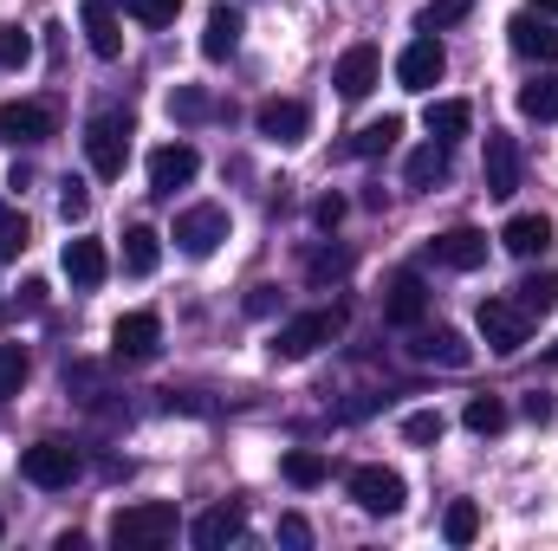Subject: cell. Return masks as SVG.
Wrapping results in <instances>:
<instances>
[{
	"mask_svg": "<svg viewBox=\"0 0 558 551\" xmlns=\"http://www.w3.org/2000/svg\"><path fill=\"white\" fill-rule=\"evenodd\" d=\"M195 175H202L195 143H162V149L149 156V195H175V188H189Z\"/></svg>",
	"mask_w": 558,
	"mask_h": 551,
	"instance_id": "cell-11",
	"label": "cell"
},
{
	"mask_svg": "<svg viewBox=\"0 0 558 551\" xmlns=\"http://www.w3.org/2000/svg\"><path fill=\"white\" fill-rule=\"evenodd\" d=\"M377 78H384V52H377V46H351V52L338 59V72H331L338 98H371Z\"/></svg>",
	"mask_w": 558,
	"mask_h": 551,
	"instance_id": "cell-16",
	"label": "cell"
},
{
	"mask_svg": "<svg viewBox=\"0 0 558 551\" xmlns=\"http://www.w3.org/2000/svg\"><path fill=\"white\" fill-rule=\"evenodd\" d=\"M553 241H558L553 215H513V221L500 228V247H507V254H520V260H539Z\"/></svg>",
	"mask_w": 558,
	"mask_h": 551,
	"instance_id": "cell-21",
	"label": "cell"
},
{
	"mask_svg": "<svg viewBox=\"0 0 558 551\" xmlns=\"http://www.w3.org/2000/svg\"><path fill=\"white\" fill-rule=\"evenodd\" d=\"M441 409H416V415H403V441H416V448H428V441H441Z\"/></svg>",
	"mask_w": 558,
	"mask_h": 551,
	"instance_id": "cell-40",
	"label": "cell"
},
{
	"mask_svg": "<svg viewBox=\"0 0 558 551\" xmlns=\"http://www.w3.org/2000/svg\"><path fill=\"white\" fill-rule=\"evenodd\" d=\"M33 247V228H26V215L13 208V201H0V260H20Z\"/></svg>",
	"mask_w": 558,
	"mask_h": 551,
	"instance_id": "cell-32",
	"label": "cell"
},
{
	"mask_svg": "<svg viewBox=\"0 0 558 551\" xmlns=\"http://www.w3.org/2000/svg\"><path fill=\"white\" fill-rule=\"evenodd\" d=\"M175 506L169 500H137V506H124L118 519H111V546L118 551H156L175 539Z\"/></svg>",
	"mask_w": 558,
	"mask_h": 551,
	"instance_id": "cell-1",
	"label": "cell"
},
{
	"mask_svg": "<svg viewBox=\"0 0 558 551\" xmlns=\"http://www.w3.org/2000/svg\"><path fill=\"white\" fill-rule=\"evenodd\" d=\"M533 13H546V20H558V0H533Z\"/></svg>",
	"mask_w": 558,
	"mask_h": 551,
	"instance_id": "cell-47",
	"label": "cell"
},
{
	"mask_svg": "<svg viewBox=\"0 0 558 551\" xmlns=\"http://www.w3.org/2000/svg\"><path fill=\"white\" fill-rule=\"evenodd\" d=\"M344 273H351V254H344V247H312V254H305V279H312V285L344 279Z\"/></svg>",
	"mask_w": 558,
	"mask_h": 551,
	"instance_id": "cell-37",
	"label": "cell"
},
{
	"mask_svg": "<svg viewBox=\"0 0 558 551\" xmlns=\"http://www.w3.org/2000/svg\"><path fill=\"white\" fill-rule=\"evenodd\" d=\"M0 137L7 143L59 137V111H52V105H33V98H7V105H0Z\"/></svg>",
	"mask_w": 558,
	"mask_h": 551,
	"instance_id": "cell-10",
	"label": "cell"
},
{
	"mask_svg": "<svg viewBox=\"0 0 558 551\" xmlns=\"http://www.w3.org/2000/svg\"><path fill=\"white\" fill-rule=\"evenodd\" d=\"M428 254H435V267H448V273H474V267H487V234H481V228H448V234L428 241Z\"/></svg>",
	"mask_w": 558,
	"mask_h": 551,
	"instance_id": "cell-13",
	"label": "cell"
},
{
	"mask_svg": "<svg viewBox=\"0 0 558 551\" xmlns=\"http://www.w3.org/2000/svg\"><path fill=\"white\" fill-rule=\"evenodd\" d=\"M241 33H247V20H241V7H228V0H215V7H208V26H202V52H208V59H234V46H241Z\"/></svg>",
	"mask_w": 558,
	"mask_h": 551,
	"instance_id": "cell-22",
	"label": "cell"
},
{
	"mask_svg": "<svg viewBox=\"0 0 558 551\" xmlns=\"http://www.w3.org/2000/svg\"><path fill=\"white\" fill-rule=\"evenodd\" d=\"M507 33H513V52L520 59H539V65L558 59V20H546V13H513Z\"/></svg>",
	"mask_w": 558,
	"mask_h": 551,
	"instance_id": "cell-19",
	"label": "cell"
},
{
	"mask_svg": "<svg viewBox=\"0 0 558 551\" xmlns=\"http://www.w3.org/2000/svg\"><path fill=\"white\" fill-rule=\"evenodd\" d=\"M520 111H526L533 124H553L558 118V72H539L533 85H520Z\"/></svg>",
	"mask_w": 558,
	"mask_h": 551,
	"instance_id": "cell-28",
	"label": "cell"
},
{
	"mask_svg": "<svg viewBox=\"0 0 558 551\" xmlns=\"http://www.w3.org/2000/svg\"><path fill=\"white\" fill-rule=\"evenodd\" d=\"M468 13H474V0H428L416 13V26L422 33H448V26H461Z\"/></svg>",
	"mask_w": 558,
	"mask_h": 551,
	"instance_id": "cell-36",
	"label": "cell"
},
{
	"mask_svg": "<svg viewBox=\"0 0 558 551\" xmlns=\"http://www.w3.org/2000/svg\"><path fill=\"white\" fill-rule=\"evenodd\" d=\"M105 273H111V260H105V247H98V241H65V279H72L78 292L105 285Z\"/></svg>",
	"mask_w": 558,
	"mask_h": 551,
	"instance_id": "cell-23",
	"label": "cell"
},
{
	"mask_svg": "<svg viewBox=\"0 0 558 551\" xmlns=\"http://www.w3.org/2000/svg\"><path fill=\"white\" fill-rule=\"evenodd\" d=\"M474 325H481V338H487V351H494V357H520V351H526V338H533V318H526L513 298H481Z\"/></svg>",
	"mask_w": 558,
	"mask_h": 551,
	"instance_id": "cell-5",
	"label": "cell"
},
{
	"mask_svg": "<svg viewBox=\"0 0 558 551\" xmlns=\"http://www.w3.org/2000/svg\"><path fill=\"white\" fill-rule=\"evenodd\" d=\"M241 532H247V506H241V500H221V506H208V513H202V519L189 526V539H195L202 551L234 546Z\"/></svg>",
	"mask_w": 558,
	"mask_h": 551,
	"instance_id": "cell-17",
	"label": "cell"
},
{
	"mask_svg": "<svg viewBox=\"0 0 558 551\" xmlns=\"http://www.w3.org/2000/svg\"><path fill=\"white\" fill-rule=\"evenodd\" d=\"M422 318H428V285H422L416 273H397L390 279V292H384V325L416 331Z\"/></svg>",
	"mask_w": 558,
	"mask_h": 551,
	"instance_id": "cell-18",
	"label": "cell"
},
{
	"mask_svg": "<svg viewBox=\"0 0 558 551\" xmlns=\"http://www.w3.org/2000/svg\"><path fill=\"white\" fill-rule=\"evenodd\" d=\"M441 72H448V52H441V39L435 33H422L403 46V59H397V85L403 91H435L441 85Z\"/></svg>",
	"mask_w": 558,
	"mask_h": 551,
	"instance_id": "cell-8",
	"label": "cell"
},
{
	"mask_svg": "<svg viewBox=\"0 0 558 551\" xmlns=\"http://www.w3.org/2000/svg\"><path fill=\"white\" fill-rule=\"evenodd\" d=\"M254 131L267 143H279V149H292V143H305V131H312V111H305L299 98H267V105L254 111Z\"/></svg>",
	"mask_w": 558,
	"mask_h": 551,
	"instance_id": "cell-12",
	"label": "cell"
},
{
	"mask_svg": "<svg viewBox=\"0 0 558 551\" xmlns=\"http://www.w3.org/2000/svg\"><path fill=\"white\" fill-rule=\"evenodd\" d=\"M189 260H208L221 241H228V208H215V201H202V208H182L175 215V234H169Z\"/></svg>",
	"mask_w": 558,
	"mask_h": 551,
	"instance_id": "cell-7",
	"label": "cell"
},
{
	"mask_svg": "<svg viewBox=\"0 0 558 551\" xmlns=\"http://www.w3.org/2000/svg\"><path fill=\"white\" fill-rule=\"evenodd\" d=\"M331 338H344V311H338V305L299 311V318H286V325L274 331V357L299 364V357H312V351H318V344H331Z\"/></svg>",
	"mask_w": 558,
	"mask_h": 551,
	"instance_id": "cell-2",
	"label": "cell"
},
{
	"mask_svg": "<svg viewBox=\"0 0 558 551\" xmlns=\"http://www.w3.org/2000/svg\"><path fill=\"white\" fill-rule=\"evenodd\" d=\"M274 305H279V285H254V292H247V311H254V318H267Z\"/></svg>",
	"mask_w": 558,
	"mask_h": 551,
	"instance_id": "cell-45",
	"label": "cell"
},
{
	"mask_svg": "<svg viewBox=\"0 0 558 551\" xmlns=\"http://www.w3.org/2000/svg\"><path fill=\"white\" fill-rule=\"evenodd\" d=\"M553 364H558V344H553Z\"/></svg>",
	"mask_w": 558,
	"mask_h": 551,
	"instance_id": "cell-48",
	"label": "cell"
},
{
	"mask_svg": "<svg viewBox=\"0 0 558 551\" xmlns=\"http://www.w3.org/2000/svg\"><path fill=\"white\" fill-rule=\"evenodd\" d=\"M124 7H131L137 26H169V20L182 13V0H124Z\"/></svg>",
	"mask_w": 558,
	"mask_h": 551,
	"instance_id": "cell-41",
	"label": "cell"
},
{
	"mask_svg": "<svg viewBox=\"0 0 558 551\" xmlns=\"http://www.w3.org/2000/svg\"><path fill=\"white\" fill-rule=\"evenodd\" d=\"M410 357H416V364H441V370H468V364H474V344H468L461 331H448V325H435V331L416 325Z\"/></svg>",
	"mask_w": 558,
	"mask_h": 551,
	"instance_id": "cell-14",
	"label": "cell"
},
{
	"mask_svg": "<svg viewBox=\"0 0 558 551\" xmlns=\"http://www.w3.org/2000/svg\"><path fill=\"white\" fill-rule=\"evenodd\" d=\"M481 175H487V195H494V201H507V195L520 188V143L507 137V131H487V156H481Z\"/></svg>",
	"mask_w": 558,
	"mask_h": 551,
	"instance_id": "cell-15",
	"label": "cell"
},
{
	"mask_svg": "<svg viewBox=\"0 0 558 551\" xmlns=\"http://www.w3.org/2000/svg\"><path fill=\"white\" fill-rule=\"evenodd\" d=\"M20 305H26V311H39V305H46V285H39V279H26V285H20Z\"/></svg>",
	"mask_w": 558,
	"mask_h": 551,
	"instance_id": "cell-46",
	"label": "cell"
},
{
	"mask_svg": "<svg viewBox=\"0 0 558 551\" xmlns=\"http://www.w3.org/2000/svg\"><path fill=\"white\" fill-rule=\"evenodd\" d=\"M513 305H520L526 318H546V311H558V273H526L520 285H513Z\"/></svg>",
	"mask_w": 558,
	"mask_h": 551,
	"instance_id": "cell-26",
	"label": "cell"
},
{
	"mask_svg": "<svg viewBox=\"0 0 558 551\" xmlns=\"http://www.w3.org/2000/svg\"><path fill=\"white\" fill-rule=\"evenodd\" d=\"M33 65V39L20 26H0V72H26Z\"/></svg>",
	"mask_w": 558,
	"mask_h": 551,
	"instance_id": "cell-38",
	"label": "cell"
},
{
	"mask_svg": "<svg viewBox=\"0 0 558 551\" xmlns=\"http://www.w3.org/2000/svg\"><path fill=\"white\" fill-rule=\"evenodd\" d=\"M78 20H85V46H92L98 59H118V52H124L118 0H78Z\"/></svg>",
	"mask_w": 558,
	"mask_h": 551,
	"instance_id": "cell-20",
	"label": "cell"
},
{
	"mask_svg": "<svg viewBox=\"0 0 558 551\" xmlns=\"http://www.w3.org/2000/svg\"><path fill=\"white\" fill-rule=\"evenodd\" d=\"M59 215H65V228L92 215V188H85L78 175H65V182H59Z\"/></svg>",
	"mask_w": 558,
	"mask_h": 551,
	"instance_id": "cell-39",
	"label": "cell"
},
{
	"mask_svg": "<svg viewBox=\"0 0 558 551\" xmlns=\"http://www.w3.org/2000/svg\"><path fill=\"white\" fill-rule=\"evenodd\" d=\"M474 532H481V506H474V500H454V506L441 513V539H448V546H474Z\"/></svg>",
	"mask_w": 558,
	"mask_h": 551,
	"instance_id": "cell-31",
	"label": "cell"
},
{
	"mask_svg": "<svg viewBox=\"0 0 558 551\" xmlns=\"http://www.w3.org/2000/svg\"><path fill=\"white\" fill-rule=\"evenodd\" d=\"M325 474H331L325 454H312V448H292V454H286V480H292V487H325Z\"/></svg>",
	"mask_w": 558,
	"mask_h": 551,
	"instance_id": "cell-34",
	"label": "cell"
},
{
	"mask_svg": "<svg viewBox=\"0 0 558 551\" xmlns=\"http://www.w3.org/2000/svg\"><path fill=\"white\" fill-rule=\"evenodd\" d=\"M422 124H428V137H435V143H454V137H468V131H474V105H461V98H435Z\"/></svg>",
	"mask_w": 558,
	"mask_h": 551,
	"instance_id": "cell-24",
	"label": "cell"
},
{
	"mask_svg": "<svg viewBox=\"0 0 558 551\" xmlns=\"http://www.w3.org/2000/svg\"><path fill=\"white\" fill-rule=\"evenodd\" d=\"M344 493L364 506V513H377V519H390V513H403V500H410V487H403V474L397 467H351L344 474Z\"/></svg>",
	"mask_w": 558,
	"mask_h": 551,
	"instance_id": "cell-6",
	"label": "cell"
},
{
	"mask_svg": "<svg viewBox=\"0 0 558 551\" xmlns=\"http://www.w3.org/2000/svg\"><path fill=\"white\" fill-rule=\"evenodd\" d=\"M78 467H85V461H78V448H72V441H59V434L33 441V448L20 454V474H26L39 493H65V487L78 480Z\"/></svg>",
	"mask_w": 558,
	"mask_h": 551,
	"instance_id": "cell-4",
	"label": "cell"
},
{
	"mask_svg": "<svg viewBox=\"0 0 558 551\" xmlns=\"http://www.w3.org/2000/svg\"><path fill=\"white\" fill-rule=\"evenodd\" d=\"M26 377H33L26 344H0V403H7V396H20V390H26Z\"/></svg>",
	"mask_w": 558,
	"mask_h": 551,
	"instance_id": "cell-33",
	"label": "cell"
},
{
	"mask_svg": "<svg viewBox=\"0 0 558 551\" xmlns=\"http://www.w3.org/2000/svg\"><path fill=\"white\" fill-rule=\"evenodd\" d=\"M111 351H118V364H149L162 351V318L156 311H124L111 325Z\"/></svg>",
	"mask_w": 558,
	"mask_h": 551,
	"instance_id": "cell-9",
	"label": "cell"
},
{
	"mask_svg": "<svg viewBox=\"0 0 558 551\" xmlns=\"http://www.w3.org/2000/svg\"><path fill=\"white\" fill-rule=\"evenodd\" d=\"M85 162H92L98 182H118L124 175V162H131V118L124 111H105V118L85 124Z\"/></svg>",
	"mask_w": 558,
	"mask_h": 551,
	"instance_id": "cell-3",
	"label": "cell"
},
{
	"mask_svg": "<svg viewBox=\"0 0 558 551\" xmlns=\"http://www.w3.org/2000/svg\"><path fill=\"white\" fill-rule=\"evenodd\" d=\"M403 182H410V188H435V182H448V143H422L416 156H410V162H403Z\"/></svg>",
	"mask_w": 558,
	"mask_h": 551,
	"instance_id": "cell-25",
	"label": "cell"
},
{
	"mask_svg": "<svg viewBox=\"0 0 558 551\" xmlns=\"http://www.w3.org/2000/svg\"><path fill=\"white\" fill-rule=\"evenodd\" d=\"M403 137V118H377V124H364L357 137H351V156H390Z\"/></svg>",
	"mask_w": 558,
	"mask_h": 551,
	"instance_id": "cell-29",
	"label": "cell"
},
{
	"mask_svg": "<svg viewBox=\"0 0 558 551\" xmlns=\"http://www.w3.org/2000/svg\"><path fill=\"white\" fill-rule=\"evenodd\" d=\"M169 118H175V124H202V118H215V98H208L202 85H175V91H169Z\"/></svg>",
	"mask_w": 558,
	"mask_h": 551,
	"instance_id": "cell-30",
	"label": "cell"
},
{
	"mask_svg": "<svg viewBox=\"0 0 558 551\" xmlns=\"http://www.w3.org/2000/svg\"><path fill=\"white\" fill-rule=\"evenodd\" d=\"M279 539H286V546H312V526H305L299 513H286V519H279Z\"/></svg>",
	"mask_w": 558,
	"mask_h": 551,
	"instance_id": "cell-44",
	"label": "cell"
},
{
	"mask_svg": "<svg viewBox=\"0 0 558 551\" xmlns=\"http://www.w3.org/2000/svg\"><path fill=\"white\" fill-rule=\"evenodd\" d=\"M520 409H526V421H533V428H546V421H553V415H558V403H553V396H546V390H533V396H526Z\"/></svg>",
	"mask_w": 558,
	"mask_h": 551,
	"instance_id": "cell-43",
	"label": "cell"
},
{
	"mask_svg": "<svg viewBox=\"0 0 558 551\" xmlns=\"http://www.w3.org/2000/svg\"><path fill=\"white\" fill-rule=\"evenodd\" d=\"M461 421H468L474 434H500V428H507V403H500V396H468Z\"/></svg>",
	"mask_w": 558,
	"mask_h": 551,
	"instance_id": "cell-35",
	"label": "cell"
},
{
	"mask_svg": "<svg viewBox=\"0 0 558 551\" xmlns=\"http://www.w3.org/2000/svg\"><path fill=\"white\" fill-rule=\"evenodd\" d=\"M156 260H162V234H156V228H131V234H124V273L149 279Z\"/></svg>",
	"mask_w": 558,
	"mask_h": 551,
	"instance_id": "cell-27",
	"label": "cell"
},
{
	"mask_svg": "<svg viewBox=\"0 0 558 551\" xmlns=\"http://www.w3.org/2000/svg\"><path fill=\"white\" fill-rule=\"evenodd\" d=\"M338 221H344V195H318V201H312V228H318V234H331Z\"/></svg>",
	"mask_w": 558,
	"mask_h": 551,
	"instance_id": "cell-42",
	"label": "cell"
}]
</instances>
